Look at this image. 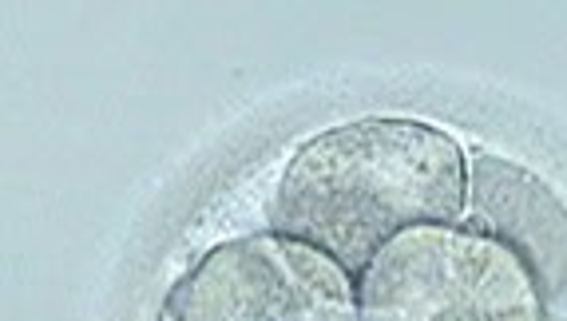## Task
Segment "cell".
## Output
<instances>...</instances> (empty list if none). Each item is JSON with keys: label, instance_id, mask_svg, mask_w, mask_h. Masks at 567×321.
<instances>
[{"label": "cell", "instance_id": "6da1fadb", "mask_svg": "<svg viewBox=\"0 0 567 321\" xmlns=\"http://www.w3.org/2000/svg\"><path fill=\"white\" fill-rule=\"evenodd\" d=\"M464 190V147L449 132L416 120H353L293 152L270 227L358 278L405 230L456 222Z\"/></svg>", "mask_w": 567, "mask_h": 321}, {"label": "cell", "instance_id": "7a4b0ae2", "mask_svg": "<svg viewBox=\"0 0 567 321\" xmlns=\"http://www.w3.org/2000/svg\"><path fill=\"white\" fill-rule=\"evenodd\" d=\"M361 321H548L532 270L461 222L398 235L358 275Z\"/></svg>", "mask_w": 567, "mask_h": 321}, {"label": "cell", "instance_id": "3957f363", "mask_svg": "<svg viewBox=\"0 0 567 321\" xmlns=\"http://www.w3.org/2000/svg\"><path fill=\"white\" fill-rule=\"evenodd\" d=\"M163 321H361L358 278L278 230L230 238L171 286Z\"/></svg>", "mask_w": 567, "mask_h": 321}, {"label": "cell", "instance_id": "277c9868", "mask_svg": "<svg viewBox=\"0 0 567 321\" xmlns=\"http://www.w3.org/2000/svg\"><path fill=\"white\" fill-rule=\"evenodd\" d=\"M473 222L532 270L551 306H567V207L548 183L501 155H476L468 167Z\"/></svg>", "mask_w": 567, "mask_h": 321}, {"label": "cell", "instance_id": "5b68a950", "mask_svg": "<svg viewBox=\"0 0 567 321\" xmlns=\"http://www.w3.org/2000/svg\"><path fill=\"white\" fill-rule=\"evenodd\" d=\"M556 321H559V318H556Z\"/></svg>", "mask_w": 567, "mask_h": 321}]
</instances>
